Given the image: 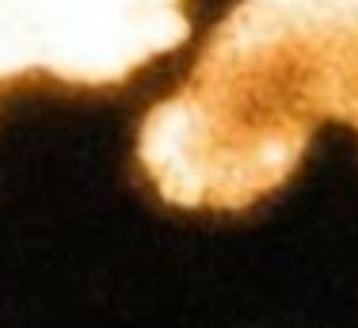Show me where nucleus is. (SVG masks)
I'll return each mask as SVG.
<instances>
[{
  "mask_svg": "<svg viewBox=\"0 0 358 328\" xmlns=\"http://www.w3.org/2000/svg\"><path fill=\"white\" fill-rule=\"evenodd\" d=\"M324 118L358 130V0H241L141 118L138 164L168 206L236 214L294 176Z\"/></svg>",
  "mask_w": 358,
  "mask_h": 328,
  "instance_id": "f257e3e1",
  "label": "nucleus"
},
{
  "mask_svg": "<svg viewBox=\"0 0 358 328\" xmlns=\"http://www.w3.org/2000/svg\"><path fill=\"white\" fill-rule=\"evenodd\" d=\"M187 39V0H0V84L118 88Z\"/></svg>",
  "mask_w": 358,
  "mask_h": 328,
  "instance_id": "f03ea898",
  "label": "nucleus"
}]
</instances>
